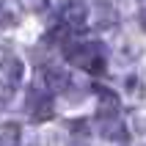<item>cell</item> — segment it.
Masks as SVG:
<instances>
[{"instance_id": "obj_9", "label": "cell", "mask_w": 146, "mask_h": 146, "mask_svg": "<svg viewBox=\"0 0 146 146\" xmlns=\"http://www.w3.org/2000/svg\"><path fill=\"white\" fill-rule=\"evenodd\" d=\"M22 8L28 14H41V11H47L50 8V0H19Z\"/></svg>"}, {"instance_id": "obj_10", "label": "cell", "mask_w": 146, "mask_h": 146, "mask_svg": "<svg viewBox=\"0 0 146 146\" xmlns=\"http://www.w3.org/2000/svg\"><path fill=\"white\" fill-rule=\"evenodd\" d=\"M127 88H130L132 97H141V94H143V83L135 80V77H130V80H127Z\"/></svg>"}, {"instance_id": "obj_8", "label": "cell", "mask_w": 146, "mask_h": 146, "mask_svg": "<svg viewBox=\"0 0 146 146\" xmlns=\"http://www.w3.org/2000/svg\"><path fill=\"white\" fill-rule=\"evenodd\" d=\"M17 141H19V127L8 124L6 130L0 132V146H17Z\"/></svg>"}, {"instance_id": "obj_4", "label": "cell", "mask_w": 146, "mask_h": 146, "mask_svg": "<svg viewBox=\"0 0 146 146\" xmlns=\"http://www.w3.org/2000/svg\"><path fill=\"white\" fill-rule=\"evenodd\" d=\"M41 83L47 86V91H64L69 88V72L61 66H44L41 69Z\"/></svg>"}, {"instance_id": "obj_1", "label": "cell", "mask_w": 146, "mask_h": 146, "mask_svg": "<svg viewBox=\"0 0 146 146\" xmlns=\"http://www.w3.org/2000/svg\"><path fill=\"white\" fill-rule=\"evenodd\" d=\"M66 61H72L74 66H80L86 72H102L105 69V55L97 44H88V41H80V44H72L66 47Z\"/></svg>"}, {"instance_id": "obj_3", "label": "cell", "mask_w": 146, "mask_h": 146, "mask_svg": "<svg viewBox=\"0 0 146 146\" xmlns=\"http://www.w3.org/2000/svg\"><path fill=\"white\" fill-rule=\"evenodd\" d=\"M88 19V6L86 0H66L61 6V22L66 28H83Z\"/></svg>"}, {"instance_id": "obj_11", "label": "cell", "mask_w": 146, "mask_h": 146, "mask_svg": "<svg viewBox=\"0 0 146 146\" xmlns=\"http://www.w3.org/2000/svg\"><path fill=\"white\" fill-rule=\"evenodd\" d=\"M141 25H143V31H146V14H141Z\"/></svg>"}, {"instance_id": "obj_6", "label": "cell", "mask_w": 146, "mask_h": 146, "mask_svg": "<svg viewBox=\"0 0 146 146\" xmlns=\"http://www.w3.org/2000/svg\"><path fill=\"white\" fill-rule=\"evenodd\" d=\"M99 132H102L108 141H124V138H127L124 124L119 121L116 116H102V121H99Z\"/></svg>"}, {"instance_id": "obj_7", "label": "cell", "mask_w": 146, "mask_h": 146, "mask_svg": "<svg viewBox=\"0 0 146 146\" xmlns=\"http://www.w3.org/2000/svg\"><path fill=\"white\" fill-rule=\"evenodd\" d=\"M19 22V14H17V8L11 6V3H0V25L3 28H14V25Z\"/></svg>"}, {"instance_id": "obj_5", "label": "cell", "mask_w": 146, "mask_h": 146, "mask_svg": "<svg viewBox=\"0 0 146 146\" xmlns=\"http://www.w3.org/2000/svg\"><path fill=\"white\" fill-rule=\"evenodd\" d=\"M94 94H97L99 99V119L102 116H116V110H119V97H116L110 88H105V86H94Z\"/></svg>"}, {"instance_id": "obj_2", "label": "cell", "mask_w": 146, "mask_h": 146, "mask_svg": "<svg viewBox=\"0 0 146 146\" xmlns=\"http://www.w3.org/2000/svg\"><path fill=\"white\" fill-rule=\"evenodd\" d=\"M25 74V64L17 55H6L0 58V99H11L22 83Z\"/></svg>"}]
</instances>
